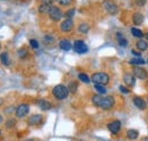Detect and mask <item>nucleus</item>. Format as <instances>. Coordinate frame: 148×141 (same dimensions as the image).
Masks as SVG:
<instances>
[{
	"label": "nucleus",
	"mask_w": 148,
	"mask_h": 141,
	"mask_svg": "<svg viewBox=\"0 0 148 141\" xmlns=\"http://www.w3.org/2000/svg\"><path fill=\"white\" fill-rule=\"evenodd\" d=\"M133 104L140 110H145L147 108V103L140 97H133Z\"/></svg>",
	"instance_id": "nucleus-12"
},
{
	"label": "nucleus",
	"mask_w": 148,
	"mask_h": 141,
	"mask_svg": "<svg viewBox=\"0 0 148 141\" xmlns=\"http://www.w3.org/2000/svg\"><path fill=\"white\" fill-rule=\"evenodd\" d=\"M103 6H104L105 10H106L108 14H111V15H116V14L119 13V7H117V5H116L114 1H112V0H104Z\"/></svg>",
	"instance_id": "nucleus-4"
},
{
	"label": "nucleus",
	"mask_w": 148,
	"mask_h": 141,
	"mask_svg": "<svg viewBox=\"0 0 148 141\" xmlns=\"http://www.w3.org/2000/svg\"><path fill=\"white\" fill-rule=\"evenodd\" d=\"M107 129L108 131L113 133V134H117L120 131H121V122L119 120H115V121H112L107 124Z\"/></svg>",
	"instance_id": "nucleus-9"
},
{
	"label": "nucleus",
	"mask_w": 148,
	"mask_h": 141,
	"mask_svg": "<svg viewBox=\"0 0 148 141\" xmlns=\"http://www.w3.org/2000/svg\"><path fill=\"white\" fill-rule=\"evenodd\" d=\"M147 63H148V60H147Z\"/></svg>",
	"instance_id": "nucleus-45"
},
{
	"label": "nucleus",
	"mask_w": 148,
	"mask_h": 141,
	"mask_svg": "<svg viewBox=\"0 0 148 141\" xmlns=\"http://www.w3.org/2000/svg\"><path fill=\"white\" fill-rule=\"evenodd\" d=\"M116 39H117V42H119V44H120L121 47H127V46L129 44L128 39L122 34L121 32H117V33H116Z\"/></svg>",
	"instance_id": "nucleus-17"
},
{
	"label": "nucleus",
	"mask_w": 148,
	"mask_h": 141,
	"mask_svg": "<svg viewBox=\"0 0 148 141\" xmlns=\"http://www.w3.org/2000/svg\"><path fill=\"white\" fill-rule=\"evenodd\" d=\"M138 137H139V132H138V130L130 129V130L127 131V138H128L129 140H136Z\"/></svg>",
	"instance_id": "nucleus-19"
},
{
	"label": "nucleus",
	"mask_w": 148,
	"mask_h": 141,
	"mask_svg": "<svg viewBox=\"0 0 148 141\" xmlns=\"http://www.w3.org/2000/svg\"><path fill=\"white\" fill-rule=\"evenodd\" d=\"M42 3H46V5H53V1L54 0H41Z\"/></svg>",
	"instance_id": "nucleus-37"
},
{
	"label": "nucleus",
	"mask_w": 148,
	"mask_h": 141,
	"mask_svg": "<svg viewBox=\"0 0 148 141\" xmlns=\"http://www.w3.org/2000/svg\"><path fill=\"white\" fill-rule=\"evenodd\" d=\"M146 87H147V88H148V81H147V82H146Z\"/></svg>",
	"instance_id": "nucleus-41"
},
{
	"label": "nucleus",
	"mask_w": 148,
	"mask_h": 141,
	"mask_svg": "<svg viewBox=\"0 0 148 141\" xmlns=\"http://www.w3.org/2000/svg\"><path fill=\"white\" fill-rule=\"evenodd\" d=\"M136 47L139 51H146L148 49V42L147 40H138L136 43Z\"/></svg>",
	"instance_id": "nucleus-18"
},
{
	"label": "nucleus",
	"mask_w": 148,
	"mask_h": 141,
	"mask_svg": "<svg viewBox=\"0 0 148 141\" xmlns=\"http://www.w3.org/2000/svg\"><path fill=\"white\" fill-rule=\"evenodd\" d=\"M144 35H145V38H146V40H147V41H148V32H146V33H145V34H144Z\"/></svg>",
	"instance_id": "nucleus-39"
},
{
	"label": "nucleus",
	"mask_w": 148,
	"mask_h": 141,
	"mask_svg": "<svg viewBox=\"0 0 148 141\" xmlns=\"http://www.w3.org/2000/svg\"><path fill=\"white\" fill-rule=\"evenodd\" d=\"M74 51L77 53H88V46L86 44V42L83 40H76L74 42Z\"/></svg>",
	"instance_id": "nucleus-5"
},
{
	"label": "nucleus",
	"mask_w": 148,
	"mask_h": 141,
	"mask_svg": "<svg viewBox=\"0 0 148 141\" xmlns=\"http://www.w3.org/2000/svg\"><path fill=\"white\" fill-rule=\"evenodd\" d=\"M74 13H75V9L72 8V9H70V10H67V12L65 13V16H66V18H72L74 15Z\"/></svg>",
	"instance_id": "nucleus-33"
},
{
	"label": "nucleus",
	"mask_w": 148,
	"mask_h": 141,
	"mask_svg": "<svg viewBox=\"0 0 148 141\" xmlns=\"http://www.w3.org/2000/svg\"><path fill=\"white\" fill-rule=\"evenodd\" d=\"M91 100H92V104L96 106V107H99L100 100H101V96H100V94H93Z\"/></svg>",
	"instance_id": "nucleus-26"
},
{
	"label": "nucleus",
	"mask_w": 148,
	"mask_h": 141,
	"mask_svg": "<svg viewBox=\"0 0 148 141\" xmlns=\"http://www.w3.org/2000/svg\"><path fill=\"white\" fill-rule=\"evenodd\" d=\"M2 123V116H1V115H0V124Z\"/></svg>",
	"instance_id": "nucleus-40"
},
{
	"label": "nucleus",
	"mask_w": 148,
	"mask_h": 141,
	"mask_svg": "<svg viewBox=\"0 0 148 141\" xmlns=\"http://www.w3.org/2000/svg\"><path fill=\"white\" fill-rule=\"evenodd\" d=\"M29 112H30V106L27 105V104H21V105L17 106L15 114H16V117L22 118V117L26 116L29 114Z\"/></svg>",
	"instance_id": "nucleus-6"
},
{
	"label": "nucleus",
	"mask_w": 148,
	"mask_h": 141,
	"mask_svg": "<svg viewBox=\"0 0 148 141\" xmlns=\"http://www.w3.org/2000/svg\"><path fill=\"white\" fill-rule=\"evenodd\" d=\"M0 48H1V44H0Z\"/></svg>",
	"instance_id": "nucleus-43"
},
{
	"label": "nucleus",
	"mask_w": 148,
	"mask_h": 141,
	"mask_svg": "<svg viewBox=\"0 0 148 141\" xmlns=\"http://www.w3.org/2000/svg\"><path fill=\"white\" fill-rule=\"evenodd\" d=\"M53 5H46V3H41L39 6V13L41 14H49L50 9H51Z\"/></svg>",
	"instance_id": "nucleus-20"
},
{
	"label": "nucleus",
	"mask_w": 148,
	"mask_h": 141,
	"mask_svg": "<svg viewBox=\"0 0 148 141\" xmlns=\"http://www.w3.org/2000/svg\"><path fill=\"white\" fill-rule=\"evenodd\" d=\"M132 74L134 75L136 79H139V80H147L148 79V72L144 67H139V66L134 67Z\"/></svg>",
	"instance_id": "nucleus-7"
},
{
	"label": "nucleus",
	"mask_w": 148,
	"mask_h": 141,
	"mask_svg": "<svg viewBox=\"0 0 148 141\" xmlns=\"http://www.w3.org/2000/svg\"><path fill=\"white\" fill-rule=\"evenodd\" d=\"M0 60H1V64H3L5 66H8L10 64V58H9V55L8 53H2L0 55Z\"/></svg>",
	"instance_id": "nucleus-21"
},
{
	"label": "nucleus",
	"mask_w": 148,
	"mask_h": 141,
	"mask_svg": "<svg viewBox=\"0 0 148 141\" xmlns=\"http://www.w3.org/2000/svg\"><path fill=\"white\" fill-rule=\"evenodd\" d=\"M41 122H42V115H40V114H34V115L30 116L27 120L29 125H38Z\"/></svg>",
	"instance_id": "nucleus-13"
},
{
	"label": "nucleus",
	"mask_w": 148,
	"mask_h": 141,
	"mask_svg": "<svg viewBox=\"0 0 148 141\" xmlns=\"http://www.w3.org/2000/svg\"><path fill=\"white\" fill-rule=\"evenodd\" d=\"M144 15L141 14V13H139V12H137V13H134L133 15H132V22H133V24L134 25H141L143 24V22H144Z\"/></svg>",
	"instance_id": "nucleus-16"
},
{
	"label": "nucleus",
	"mask_w": 148,
	"mask_h": 141,
	"mask_svg": "<svg viewBox=\"0 0 148 141\" xmlns=\"http://www.w3.org/2000/svg\"><path fill=\"white\" fill-rule=\"evenodd\" d=\"M114 105H115V99L112 96H106V97H101L99 107L104 110H108V109H112Z\"/></svg>",
	"instance_id": "nucleus-3"
},
{
	"label": "nucleus",
	"mask_w": 148,
	"mask_h": 141,
	"mask_svg": "<svg viewBox=\"0 0 148 141\" xmlns=\"http://www.w3.org/2000/svg\"><path fill=\"white\" fill-rule=\"evenodd\" d=\"M69 92H70L69 88L65 87L64 84H58V86H56L55 88L53 89V94L58 100H64L65 98H67Z\"/></svg>",
	"instance_id": "nucleus-1"
},
{
	"label": "nucleus",
	"mask_w": 148,
	"mask_h": 141,
	"mask_svg": "<svg viewBox=\"0 0 148 141\" xmlns=\"http://www.w3.org/2000/svg\"><path fill=\"white\" fill-rule=\"evenodd\" d=\"M29 42H30V46H31L33 49H38V48H39V42H38L36 39H31Z\"/></svg>",
	"instance_id": "nucleus-31"
},
{
	"label": "nucleus",
	"mask_w": 148,
	"mask_h": 141,
	"mask_svg": "<svg viewBox=\"0 0 148 141\" xmlns=\"http://www.w3.org/2000/svg\"><path fill=\"white\" fill-rule=\"evenodd\" d=\"M141 141H148V137H144V138L141 139Z\"/></svg>",
	"instance_id": "nucleus-38"
},
{
	"label": "nucleus",
	"mask_w": 148,
	"mask_h": 141,
	"mask_svg": "<svg viewBox=\"0 0 148 141\" xmlns=\"http://www.w3.org/2000/svg\"><path fill=\"white\" fill-rule=\"evenodd\" d=\"M147 104H148V98H147Z\"/></svg>",
	"instance_id": "nucleus-42"
},
{
	"label": "nucleus",
	"mask_w": 148,
	"mask_h": 141,
	"mask_svg": "<svg viewBox=\"0 0 148 141\" xmlns=\"http://www.w3.org/2000/svg\"><path fill=\"white\" fill-rule=\"evenodd\" d=\"M77 77H79V80H80L81 82H83V83H89V82L91 81V77H89L86 73H80Z\"/></svg>",
	"instance_id": "nucleus-24"
},
{
	"label": "nucleus",
	"mask_w": 148,
	"mask_h": 141,
	"mask_svg": "<svg viewBox=\"0 0 148 141\" xmlns=\"http://www.w3.org/2000/svg\"><path fill=\"white\" fill-rule=\"evenodd\" d=\"M37 105L38 107L40 108V109H42V110H49L53 105H51V103H49V101H47V100H45V99H39L37 101Z\"/></svg>",
	"instance_id": "nucleus-15"
},
{
	"label": "nucleus",
	"mask_w": 148,
	"mask_h": 141,
	"mask_svg": "<svg viewBox=\"0 0 148 141\" xmlns=\"http://www.w3.org/2000/svg\"><path fill=\"white\" fill-rule=\"evenodd\" d=\"M95 89L97 90V92L98 93H100V94H105L106 93V88L104 87V86H101V84H95Z\"/></svg>",
	"instance_id": "nucleus-28"
},
{
	"label": "nucleus",
	"mask_w": 148,
	"mask_h": 141,
	"mask_svg": "<svg viewBox=\"0 0 148 141\" xmlns=\"http://www.w3.org/2000/svg\"><path fill=\"white\" fill-rule=\"evenodd\" d=\"M0 133H1V131H0Z\"/></svg>",
	"instance_id": "nucleus-44"
},
{
	"label": "nucleus",
	"mask_w": 148,
	"mask_h": 141,
	"mask_svg": "<svg viewBox=\"0 0 148 141\" xmlns=\"http://www.w3.org/2000/svg\"><path fill=\"white\" fill-rule=\"evenodd\" d=\"M123 81H124V83L128 87H130V88H132V87L136 86V77H134V75L132 73H125L123 75Z\"/></svg>",
	"instance_id": "nucleus-11"
},
{
	"label": "nucleus",
	"mask_w": 148,
	"mask_h": 141,
	"mask_svg": "<svg viewBox=\"0 0 148 141\" xmlns=\"http://www.w3.org/2000/svg\"><path fill=\"white\" fill-rule=\"evenodd\" d=\"M27 56V50L25 49V48H22V49H19L18 50V57L19 58H25Z\"/></svg>",
	"instance_id": "nucleus-30"
},
{
	"label": "nucleus",
	"mask_w": 148,
	"mask_h": 141,
	"mask_svg": "<svg viewBox=\"0 0 148 141\" xmlns=\"http://www.w3.org/2000/svg\"><path fill=\"white\" fill-rule=\"evenodd\" d=\"M60 6H69L71 2H72V0H56Z\"/></svg>",
	"instance_id": "nucleus-32"
},
{
	"label": "nucleus",
	"mask_w": 148,
	"mask_h": 141,
	"mask_svg": "<svg viewBox=\"0 0 148 141\" xmlns=\"http://www.w3.org/2000/svg\"><path fill=\"white\" fill-rule=\"evenodd\" d=\"M69 91L70 92H72V93H75L76 92V90H77V83L75 82V81H72V82H70V84H69Z\"/></svg>",
	"instance_id": "nucleus-27"
},
{
	"label": "nucleus",
	"mask_w": 148,
	"mask_h": 141,
	"mask_svg": "<svg viewBox=\"0 0 148 141\" xmlns=\"http://www.w3.org/2000/svg\"><path fill=\"white\" fill-rule=\"evenodd\" d=\"M89 30H90V26L87 23H81L79 25V32L82 33V34H87L89 32Z\"/></svg>",
	"instance_id": "nucleus-22"
},
{
	"label": "nucleus",
	"mask_w": 148,
	"mask_h": 141,
	"mask_svg": "<svg viewBox=\"0 0 148 141\" xmlns=\"http://www.w3.org/2000/svg\"><path fill=\"white\" fill-rule=\"evenodd\" d=\"M131 34L133 35L134 38H143L145 33H143V31L141 30H139V29H137V27H132L131 29Z\"/></svg>",
	"instance_id": "nucleus-23"
},
{
	"label": "nucleus",
	"mask_w": 148,
	"mask_h": 141,
	"mask_svg": "<svg viewBox=\"0 0 148 141\" xmlns=\"http://www.w3.org/2000/svg\"><path fill=\"white\" fill-rule=\"evenodd\" d=\"M131 65H144L146 62L143 59V58H140V57H137V58H133V59H131L129 62Z\"/></svg>",
	"instance_id": "nucleus-25"
},
{
	"label": "nucleus",
	"mask_w": 148,
	"mask_h": 141,
	"mask_svg": "<svg viewBox=\"0 0 148 141\" xmlns=\"http://www.w3.org/2000/svg\"><path fill=\"white\" fill-rule=\"evenodd\" d=\"M120 91L122 93H125V94H129L130 93V90L127 87H124V86H120Z\"/></svg>",
	"instance_id": "nucleus-35"
},
{
	"label": "nucleus",
	"mask_w": 148,
	"mask_h": 141,
	"mask_svg": "<svg viewBox=\"0 0 148 141\" xmlns=\"http://www.w3.org/2000/svg\"><path fill=\"white\" fill-rule=\"evenodd\" d=\"M131 53H132V55H134V56H137V57H140V55H141V53H139V51H137V50H133V49L131 50Z\"/></svg>",
	"instance_id": "nucleus-36"
},
{
	"label": "nucleus",
	"mask_w": 148,
	"mask_h": 141,
	"mask_svg": "<svg viewBox=\"0 0 148 141\" xmlns=\"http://www.w3.org/2000/svg\"><path fill=\"white\" fill-rule=\"evenodd\" d=\"M73 26H74V23L73 21H72V18H66L65 21H63L60 23V30L63 32H70V31H72Z\"/></svg>",
	"instance_id": "nucleus-10"
},
{
	"label": "nucleus",
	"mask_w": 148,
	"mask_h": 141,
	"mask_svg": "<svg viewBox=\"0 0 148 141\" xmlns=\"http://www.w3.org/2000/svg\"><path fill=\"white\" fill-rule=\"evenodd\" d=\"M15 124H16V120H14V118H9V120L6 122V127H7V129H12V127L15 126Z\"/></svg>",
	"instance_id": "nucleus-29"
},
{
	"label": "nucleus",
	"mask_w": 148,
	"mask_h": 141,
	"mask_svg": "<svg viewBox=\"0 0 148 141\" xmlns=\"http://www.w3.org/2000/svg\"><path fill=\"white\" fill-rule=\"evenodd\" d=\"M48 15H49V17L51 18L53 21H55V22L60 21V18L64 16L63 13H62V10H60V8H58V7H56V6H53V7H51V9H50V12H49Z\"/></svg>",
	"instance_id": "nucleus-8"
},
{
	"label": "nucleus",
	"mask_w": 148,
	"mask_h": 141,
	"mask_svg": "<svg viewBox=\"0 0 148 141\" xmlns=\"http://www.w3.org/2000/svg\"><path fill=\"white\" fill-rule=\"evenodd\" d=\"M59 48L62 50H64V51H70L72 49V43L67 39H62L59 41Z\"/></svg>",
	"instance_id": "nucleus-14"
},
{
	"label": "nucleus",
	"mask_w": 148,
	"mask_h": 141,
	"mask_svg": "<svg viewBox=\"0 0 148 141\" xmlns=\"http://www.w3.org/2000/svg\"><path fill=\"white\" fill-rule=\"evenodd\" d=\"M146 1H147V0H136L134 3H136L138 7H144V6L146 5Z\"/></svg>",
	"instance_id": "nucleus-34"
},
{
	"label": "nucleus",
	"mask_w": 148,
	"mask_h": 141,
	"mask_svg": "<svg viewBox=\"0 0 148 141\" xmlns=\"http://www.w3.org/2000/svg\"><path fill=\"white\" fill-rule=\"evenodd\" d=\"M110 75L107 73H104V72H98V73H93L92 76H91V81H92L95 84H101V86H105L110 82Z\"/></svg>",
	"instance_id": "nucleus-2"
}]
</instances>
